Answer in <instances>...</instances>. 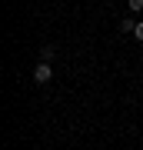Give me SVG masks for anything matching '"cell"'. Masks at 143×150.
Masks as SVG:
<instances>
[{
    "label": "cell",
    "instance_id": "3",
    "mask_svg": "<svg viewBox=\"0 0 143 150\" xmlns=\"http://www.w3.org/2000/svg\"><path fill=\"white\" fill-rule=\"evenodd\" d=\"M133 27H137V20H123L120 23V33H133Z\"/></svg>",
    "mask_w": 143,
    "mask_h": 150
},
{
    "label": "cell",
    "instance_id": "4",
    "mask_svg": "<svg viewBox=\"0 0 143 150\" xmlns=\"http://www.w3.org/2000/svg\"><path fill=\"white\" fill-rule=\"evenodd\" d=\"M127 7H130L133 13H140V10H143V0H127Z\"/></svg>",
    "mask_w": 143,
    "mask_h": 150
},
{
    "label": "cell",
    "instance_id": "2",
    "mask_svg": "<svg viewBox=\"0 0 143 150\" xmlns=\"http://www.w3.org/2000/svg\"><path fill=\"white\" fill-rule=\"evenodd\" d=\"M53 54H57L53 47H43V50H40V64H50V60H53Z\"/></svg>",
    "mask_w": 143,
    "mask_h": 150
},
{
    "label": "cell",
    "instance_id": "5",
    "mask_svg": "<svg viewBox=\"0 0 143 150\" xmlns=\"http://www.w3.org/2000/svg\"><path fill=\"white\" fill-rule=\"evenodd\" d=\"M133 37H137V40H143V20H137V27H133Z\"/></svg>",
    "mask_w": 143,
    "mask_h": 150
},
{
    "label": "cell",
    "instance_id": "1",
    "mask_svg": "<svg viewBox=\"0 0 143 150\" xmlns=\"http://www.w3.org/2000/svg\"><path fill=\"white\" fill-rule=\"evenodd\" d=\"M50 80H53V67L50 64H37V70H33V83L43 87V83H50Z\"/></svg>",
    "mask_w": 143,
    "mask_h": 150
}]
</instances>
